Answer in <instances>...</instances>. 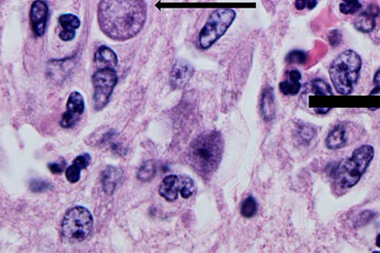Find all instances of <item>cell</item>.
<instances>
[{
    "instance_id": "cell-2",
    "label": "cell",
    "mask_w": 380,
    "mask_h": 253,
    "mask_svg": "<svg viewBox=\"0 0 380 253\" xmlns=\"http://www.w3.org/2000/svg\"><path fill=\"white\" fill-rule=\"evenodd\" d=\"M224 140L217 131H207L195 138L189 147V164L204 179L218 168L224 153Z\"/></svg>"
},
{
    "instance_id": "cell-7",
    "label": "cell",
    "mask_w": 380,
    "mask_h": 253,
    "mask_svg": "<svg viewBox=\"0 0 380 253\" xmlns=\"http://www.w3.org/2000/svg\"><path fill=\"white\" fill-rule=\"evenodd\" d=\"M117 81L118 77L114 68L98 69L93 75L91 82L94 87L93 104L94 110L101 111L107 106Z\"/></svg>"
},
{
    "instance_id": "cell-33",
    "label": "cell",
    "mask_w": 380,
    "mask_h": 253,
    "mask_svg": "<svg viewBox=\"0 0 380 253\" xmlns=\"http://www.w3.org/2000/svg\"><path fill=\"white\" fill-rule=\"evenodd\" d=\"M339 33L337 31H333L331 33V36L329 37L330 40V44L332 46H337L340 43L341 37H339Z\"/></svg>"
},
{
    "instance_id": "cell-4",
    "label": "cell",
    "mask_w": 380,
    "mask_h": 253,
    "mask_svg": "<svg viewBox=\"0 0 380 253\" xmlns=\"http://www.w3.org/2000/svg\"><path fill=\"white\" fill-rule=\"evenodd\" d=\"M362 63L360 56L351 49L341 53L332 62L329 74L333 86L339 94H352L359 79Z\"/></svg>"
},
{
    "instance_id": "cell-9",
    "label": "cell",
    "mask_w": 380,
    "mask_h": 253,
    "mask_svg": "<svg viewBox=\"0 0 380 253\" xmlns=\"http://www.w3.org/2000/svg\"><path fill=\"white\" fill-rule=\"evenodd\" d=\"M49 6L43 0H35L30 6V26L34 35L37 37H43L46 32L47 26Z\"/></svg>"
},
{
    "instance_id": "cell-17",
    "label": "cell",
    "mask_w": 380,
    "mask_h": 253,
    "mask_svg": "<svg viewBox=\"0 0 380 253\" xmlns=\"http://www.w3.org/2000/svg\"><path fill=\"white\" fill-rule=\"evenodd\" d=\"M260 107L264 120L271 121L275 117L276 108L275 94L272 87H266L262 91Z\"/></svg>"
},
{
    "instance_id": "cell-15",
    "label": "cell",
    "mask_w": 380,
    "mask_h": 253,
    "mask_svg": "<svg viewBox=\"0 0 380 253\" xmlns=\"http://www.w3.org/2000/svg\"><path fill=\"white\" fill-rule=\"evenodd\" d=\"M94 65L98 69L114 68L118 62L115 52L107 46H102L97 49L94 55Z\"/></svg>"
},
{
    "instance_id": "cell-34",
    "label": "cell",
    "mask_w": 380,
    "mask_h": 253,
    "mask_svg": "<svg viewBox=\"0 0 380 253\" xmlns=\"http://www.w3.org/2000/svg\"><path fill=\"white\" fill-rule=\"evenodd\" d=\"M330 110V108H315L314 109L315 112L318 114H327Z\"/></svg>"
},
{
    "instance_id": "cell-14",
    "label": "cell",
    "mask_w": 380,
    "mask_h": 253,
    "mask_svg": "<svg viewBox=\"0 0 380 253\" xmlns=\"http://www.w3.org/2000/svg\"><path fill=\"white\" fill-rule=\"evenodd\" d=\"M123 176V171L118 167L108 166L101 174V184L103 190L107 195L111 196L115 191L120 179Z\"/></svg>"
},
{
    "instance_id": "cell-28",
    "label": "cell",
    "mask_w": 380,
    "mask_h": 253,
    "mask_svg": "<svg viewBox=\"0 0 380 253\" xmlns=\"http://www.w3.org/2000/svg\"><path fill=\"white\" fill-rule=\"evenodd\" d=\"M299 133L301 141L304 142H310V141L316 135L314 129L311 126H307V125H303V126H300Z\"/></svg>"
},
{
    "instance_id": "cell-20",
    "label": "cell",
    "mask_w": 380,
    "mask_h": 253,
    "mask_svg": "<svg viewBox=\"0 0 380 253\" xmlns=\"http://www.w3.org/2000/svg\"><path fill=\"white\" fill-rule=\"evenodd\" d=\"M241 214L242 216L250 219L256 215L258 211L257 202L252 196L246 197L241 205Z\"/></svg>"
},
{
    "instance_id": "cell-8",
    "label": "cell",
    "mask_w": 380,
    "mask_h": 253,
    "mask_svg": "<svg viewBox=\"0 0 380 253\" xmlns=\"http://www.w3.org/2000/svg\"><path fill=\"white\" fill-rule=\"evenodd\" d=\"M85 110L83 97L78 91L71 93L66 103V111L62 114L59 124L63 129H70L77 124Z\"/></svg>"
},
{
    "instance_id": "cell-5",
    "label": "cell",
    "mask_w": 380,
    "mask_h": 253,
    "mask_svg": "<svg viewBox=\"0 0 380 253\" xmlns=\"http://www.w3.org/2000/svg\"><path fill=\"white\" fill-rule=\"evenodd\" d=\"M236 18L233 8H217L210 14L198 35L200 47L207 50L225 34Z\"/></svg>"
},
{
    "instance_id": "cell-35",
    "label": "cell",
    "mask_w": 380,
    "mask_h": 253,
    "mask_svg": "<svg viewBox=\"0 0 380 253\" xmlns=\"http://www.w3.org/2000/svg\"><path fill=\"white\" fill-rule=\"evenodd\" d=\"M376 245H377V247L380 248V233L377 235V238H376Z\"/></svg>"
},
{
    "instance_id": "cell-19",
    "label": "cell",
    "mask_w": 380,
    "mask_h": 253,
    "mask_svg": "<svg viewBox=\"0 0 380 253\" xmlns=\"http://www.w3.org/2000/svg\"><path fill=\"white\" fill-rule=\"evenodd\" d=\"M156 174V164L153 161H147L140 167L137 177L143 182L152 180Z\"/></svg>"
},
{
    "instance_id": "cell-29",
    "label": "cell",
    "mask_w": 380,
    "mask_h": 253,
    "mask_svg": "<svg viewBox=\"0 0 380 253\" xmlns=\"http://www.w3.org/2000/svg\"><path fill=\"white\" fill-rule=\"evenodd\" d=\"M317 3H318L317 0H296L294 5L296 9L298 11H303L305 8L308 10L314 9Z\"/></svg>"
},
{
    "instance_id": "cell-25",
    "label": "cell",
    "mask_w": 380,
    "mask_h": 253,
    "mask_svg": "<svg viewBox=\"0 0 380 253\" xmlns=\"http://www.w3.org/2000/svg\"><path fill=\"white\" fill-rule=\"evenodd\" d=\"M307 60V54L301 50H293L288 53L285 58L288 63L304 64Z\"/></svg>"
},
{
    "instance_id": "cell-21",
    "label": "cell",
    "mask_w": 380,
    "mask_h": 253,
    "mask_svg": "<svg viewBox=\"0 0 380 253\" xmlns=\"http://www.w3.org/2000/svg\"><path fill=\"white\" fill-rule=\"evenodd\" d=\"M311 91L316 96L333 95L330 85L320 78L312 81Z\"/></svg>"
},
{
    "instance_id": "cell-31",
    "label": "cell",
    "mask_w": 380,
    "mask_h": 253,
    "mask_svg": "<svg viewBox=\"0 0 380 253\" xmlns=\"http://www.w3.org/2000/svg\"><path fill=\"white\" fill-rule=\"evenodd\" d=\"M91 157L88 153H84L82 155H78L75 160L74 164H77L78 167H81L82 169H85L89 166L91 163Z\"/></svg>"
},
{
    "instance_id": "cell-27",
    "label": "cell",
    "mask_w": 380,
    "mask_h": 253,
    "mask_svg": "<svg viewBox=\"0 0 380 253\" xmlns=\"http://www.w3.org/2000/svg\"><path fill=\"white\" fill-rule=\"evenodd\" d=\"M376 213L374 211L365 210L359 214L356 220H355V226H362L371 222L374 218H375Z\"/></svg>"
},
{
    "instance_id": "cell-24",
    "label": "cell",
    "mask_w": 380,
    "mask_h": 253,
    "mask_svg": "<svg viewBox=\"0 0 380 253\" xmlns=\"http://www.w3.org/2000/svg\"><path fill=\"white\" fill-rule=\"evenodd\" d=\"M52 184L48 182L46 180H41V179H33L30 180L29 184V189L33 193H44L48 190H52Z\"/></svg>"
},
{
    "instance_id": "cell-22",
    "label": "cell",
    "mask_w": 380,
    "mask_h": 253,
    "mask_svg": "<svg viewBox=\"0 0 380 253\" xmlns=\"http://www.w3.org/2000/svg\"><path fill=\"white\" fill-rule=\"evenodd\" d=\"M181 196L184 198H189L191 197L195 193L196 190L195 182L192 178H190L188 176H181Z\"/></svg>"
},
{
    "instance_id": "cell-1",
    "label": "cell",
    "mask_w": 380,
    "mask_h": 253,
    "mask_svg": "<svg viewBox=\"0 0 380 253\" xmlns=\"http://www.w3.org/2000/svg\"><path fill=\"white\" fill-rule=\"evenodd\" d=\"M147 9L145 0H101L98 8L100 28L114 41L131 40L143 29Z\"/></svg>"
},
{
    "instance_id": "cell-6",
    "label": "cell",
    "mask_w": 380,
    "mask_h": 253,
    "mask_svg": "<svg viewBox=\"0 0 380 253\" xmlns=\"http://www.w3.org/2000/svg\"><path fill=\"white\" fill-rule=\"evenodd\" d=\"M93 225L94 219L90 211L83 206H75L66 212L62 221V235L72 242H81L88 238Z\"/></svg>"
},
{
    "instance_id": "cell-16",
    "label": "cell",
    "mask_w": 380,
    "mask_h": 253,
    "mask_svg": "<svg viewBox=\"0 0 380 253\" xmlns=\"http://www.w3.org/2000/svg\"><path fill=\"white\" fill-rule=\"evenodd\" d=\"M348 142L346 128L345 125H336L329 132L326 140V146L330 150H337L346 146Z\"/></svg>"
},
{
    "instance_id": "cell-10",
    "label": "cell",
    "mask_w": 380,
    "mask_h": 253,
    "mask_svg": "<svg viewBox=\"0 0 380 253\" xmlns=\"http://www.w3.org/2000/svg\"><path fill=\"white\" fill-rule=\"evenodd\" d=\"M194 75V68L188 61H176L169 75V83L171 86L175 89H181L184 88L192 79Z\"/></svg>"
},
{
    "instance_id": "cell-12",
    "label": "cell",
    "mask_w": 380,
    "mask_h": 253,
    "mask_svg": "<svg viewBox=\"0 0 380 253\" xmlns=\"http://www.w3.org/2000/svg\"><path fill=\"white\" fill-rule=\"evenodd\" d=\"M59 23L62 30L59 37L62 41H72L76 36V30L81 26V20L75 14H65L59 17Z\"/></svg>"
},
{
    "instance_id": "cell-32",
    "label": "cell",
    "mask_w": 380,
    "mask_h": 253,
    "mask_svg": "<svg viewBox=\"0 0 380 253\" xmlns=\"http://www.w3.org/2000/svg\"><path fill=\"white\" fill-rule=\"evenodd\" d=\"M374 84L375 87L370 93V95H380V68L374 75Z\"/></svg>"
},
{
    "instance_id": "cell-23",
    "label": "cell",
    "mask_w": 380,
    "mask_h": 253,
    "mask_svg": "<svg viewBox=\"0 0 380 253\" xmlns=\"http://www.w3.org/2000/svg\"><path fill=\"white\" fill-rule=\"evenodd\" d=\"M362 8V5L359 0H342L339 5V11L342 14L348 15L353 14Z\"/></svg>"
},
{
    "instance_id": "cell-11",
    "label": "cell",
    "mask_w": 380,
    "mask_h": 253,
    "mask_svg": "<svg viewBox=\"0 0 380 253\" xmlns=\"http://www.w3.org/2000/svg\"><path fill=\"white\" fill-rule=\"evenodd\" d=\"M380 13L379 6L375 4H371L363 12L356 17L353 22L356 30L362 33H370L374 30L376 26V17Z\"/></svg>"
},
{
    "instance_id": "cell-18",
    "label": "cell",
    "mask_w": 380,
    "mask_h": 253,
    "mask_svg": "<svg viewBox=\"0 0 380 253\" xmlns=\"http://www.w3.org/2000/svg\"><path fill=\"white\" fill-rule=\"evenodd\" d=\"M301 74L299 70H291L288 72V79L280 83V91L285 96L297 95L301 88Z\"/></svg>"
},
{
    "instance_id": "cell-13",
    "label": "cell",
    "mask_w": 380,
    "mask_h": 253,
    "mask_svg": "<svg viewBox=\"0 0 380 253\" xmlns=\"http://www.w3.org/2000/svg\"><path fill=\"white\" fill-rule=\"evenodd\" d=\"M181 188V179L179 176L170 174L162 180L159 187V194L167 201L172 202L178 198V191Z\"/></svg>"
},
{
    "instance_id": "cell-26",
    "label": "cell",
    "mask_w": 380,
    "mask_h": 253,
    "mask_svg": "<svg viewBox=\"0 0 380 253\" xmlns=\"http://www.w3.org/2000/svg\"><path fill=\"white\" fill-rule=\"evenodd\" d=\"M82 169L77 164H72L66 169V177L68 181L71 184H76L79 181L81 177Z\"/></svg>"
},
{
    "instance_id": "cell-3",
    "label": "cell",
    "mask_w": 380,
    "mask_h": 253,
    "mask_svg": "<svg viewBox=\"0 0 380 253\" xmlns=\"http://www.w3.org/2000/svg\"><path fill=\"white\" fill-rule=\"evenodd\" d=\"M374 153V147L365 144L355 149L350 158L338 163L331 172L336 184L342 189L356 186L372 162Z\"/></svg>"
},
{
    "instance_id": "cell-30",
    "label": "cell",
    "mask_w": 380,
    "mask_h": 253,
    "mask_svg": "<svg viewBox=\"0 0 380 253\" xmlns=\"http://www.w3.org/2000/svg\"><path fill=\"white\" fill-rule=\"evenodd\" d=\"M66 166V161L62 159L61 161H56V162L50 163V164H48V168L53 174H59L64 171Z\"/></svg>"
}]
</instances>
